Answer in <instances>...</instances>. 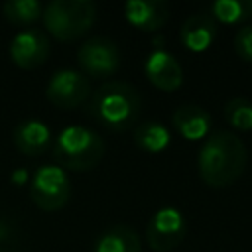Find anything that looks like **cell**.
<instances>
[{"label":"cell","mask_w":252,"mask_h":252,"mask_svg":"<svg viewBox=\"0 0 252 252\" xmlns=\"http://www.w3.org/2000/svg\"><path fill=\"white\" fill-rule=\"evenodd\" d=\"M246 161L248 154L242 140L230 130H215L199 148L197 169L209 187L222 189L244 173Z\"/></svg>","instance_id":"obj_1"},{"label":"cell","mask_w":252,"mask_h":252,"mask_svg":"<svg viewBox=\"0 0 252 252\" xmlns=\"http://www.w3.org/2000/svg\"><path fill=\"white\" fill-rule=\"evenodd\" d=\"M0 252H18V250H0Z\"/></svg>","instance_id":"obj_22"},{"label":"cell","mask_w":252,"mask_h":252,"mask_svg":"<svg viewBox=\"0 0 252 252\" xmlns=\"http://www.w3.org/2000/svg\"><path fill=\"white\" fill-rule=\"evenodd\" d=\"M93 252H142V242L132 226L114 224L94 240Z\"/></svg>","instance_id":"obj_15"},{"label":"cell","mask_w":252,"mask_h":252,"mask_svg":"<svg viewBox=\"0 0 252 252\" xmlns=\"http://www.w3.org/2000/svg\"><path fill=\"white\" fill-rule=\"evenodd\" d=\"M41 20L57 41H75L93 28L96 6L89 0H51L43 8Z\"/></svg>","instance_id":"obj_4"},{"label":"cell","mask_w":252,"mask_h":252,"mask_svg":"<svg viewBox=\"0 0 252 252\" xmlns=\"http://www.w3.org/2000/svg\"><path fill=\"white\" fill-rule=\"evenodd\" d=\"M49 51H51L49 37L43 32L33 30V28L18 32L12 39V43H10L12 63L18 69H24V71L39 69L47 61Z\"/></svg>","instance_id":"obj_9"},{"label":"cell","mask_w":252,"mask_h":252,"mask_svg":"<svg viewBox=\"0 0 252 252\" xmlns=\"http://www.w3.org/2000/svg\"><path fill=\"white\" fill-rule=\"evenodd\" d=\"M146 79L159 91L173 93L183 85V69L179 61L165 49H154L144 61Z\"/></svg>","instance_id":"obj_10"},{"label":"cell","mask_w":252,"mask_h":252,"mask_svg":"<svg viewBox=\"0 0 252 252\" xmlns=\"http://www.w3.org/2000/svg\"><path fill=\"white\" fill-rule=\"evenodd\" d=\"M234 51L242 61L252 63V24L242 26L236 32V35H234Z\"/></svg>","instance_id":"obj_20"},{"label":"cell","mask_w":252,"mask_h":252,"mask_svg":"<svg viewBox=\"0 0 252 252\" xmlns=\"http://www.w3.org/2000/svg\"><path fill=\"white\" fill-rule=\"evenodd\" d=\"M171 126L187 142H201L211 134L213 118L199 104H181L171 114Z\"/></svg>","instance_id":"obj_13"},{"label":"cell","mask_w":252,"mask_h":252,"mask_svg":"<svg viewBox=\"0 0 252 252\" xmlns=\"http://www.w3.org/2000/svg\"><path fill=\"white\" fill-rule=\"evenodd\" d=\"M51 144H53V134L49 126L41 120L28 118L18 122V126L14 128V146L24 156L35 158L43 154Z\"/></svg>","instance_id":"obj_14"},{"label":"cell","mask_w":252,"mask_h":252,"mask_svg":"<svg viewBox=\"0 0 252 252\" xmlns=\"http://www.w3.org/2000/svg\"><path fill=\"white\" fill-rule=\"evenodd\" d=\"M209 14L220 24H242L252 18V0H217L211 4Z\"/></svg>","instance_id":"obj_17"},{"label":"cell","mask_w":252,"mask_h":252,"mask_svg":"<svg viewBox=\"0 0 252 252\" xmlns=\"http://www.w3.org/2000/svg\"><path fill=\"white\" fill-rule=\"evenodd\" d=\"M142 112L138 89L122 81L102 83L87 100V114L110 132L130 130Z\"/></svg>","instance_id":"obj_2"},{"label":"cell","mask_w":252,"mask_h":252,"mask_svg":"<svg viewBox=\"0 0 252 252\" xmlns=\"http://www.w3.org/2000/svg\"><path fill=\"white\" fill-rule=\"evenodd\" d=\"M12 236H14V226H12V222H10L8 219L0 217V242L10 240Z\"/></svg>","instance_id":"obj_21"},{"label":"cell","mask_w":252,"mask_h":252,"mask_svg":"<svg viewBox=\"0 0 252 252\" xmlns=\"http://www.w3.org/2000/svg\"><path fill=\"white\" fill-rule=\"evenodd\" d=\"M224 120L238 132H252V102L244 96H234L224 104Z\"/></svg>","instance_id":"obj_19"},{"label":"cell","mask_w":252,"mask_h":252,"mask_svg":"<svg viewBox=\"0 0 252 252\" xmlns=\"http://www.w3.org/2000/svg\"><path fill=\"white\" fill-rule=\"evenodd\" d=\"M124 18L140 32H158L169 20V4L163 0H128Z\"/></svg>","instance_id":"obj_11"},{"label":"cell","mask_w":252,"mask_h":252,"mask_svg":"<svg viewBox=\"0 0 252 252\" xmlns=\"http://www.w3.org/2000/svg\"><path fill=\"white\" fill-rule=\"evenodd\" d=\"M104 156L102 138L79 124L65 126L53 140V159L65 171H87L100 163Z\"/></svg>","instance_id":"obj_3"},{"label":"cell","mask_w":252,"mask_h":252,"mask_svg":"<svg viewBox=\"0 0 252 252\" xmlns=\"http://www.w3.org/2000/svg\"><path fill=\"white\" fill-rule=\"evenodd\" d=\"M185 217L175 207L158 209L148 226H146V242L154 252H169L177 248L185 238Z\"/></svg>","instance_id":"obj_8"},{"label":"cell","mask_w":252,"mask_h":252,"mask_svg":"<svg viewBox=\"0 0 252 252\" xmlns=\"http://www.w3.org/2000/svg\"><path fill=\"white\" fill-rule=\"evenodd\" d=\"M2 14L14 26H30L43 16V6L37 0H10L2 6Z\"/></svg>","instance_id":"obj_18"},{"label":"cell","mask_w":252,"mask_h":252,"mask_svg":"<svg viewBox=\"0 0 252 252\" xmlns=\"http://www.w3.org/2000/svg\"><path fill=\"white\" fill-rule=\"evenodd\" d=\"M120 49L104 35L85 39L77 51V63L87 79H108L120 69Z\"/></svg>","instance_id":"obj_6"},{"label":"cell","mask_w":252,"mask_h":252,"mask_svg":"<svg viewBox=\"0 0 252 252\" xmlns=\"http://www.w3.org/2000/svg\"><path fill=\"white\" fill-rule=\"evenodd\" d=\"M169 130L156 120H146L134 128V142L148 154H159L169 146Z\"/></svg>","instance_id":"obj_16"},{"label":"cell","mask_w":252,"mask_h":252,"mask_svg":"<svg viewBox=\"0 0 252 252\" xmlns=\"http://www.w3.org/2000/svg\"><path fill=\"white\" fill-rule=\"evenodd\" d=\"M217 37V22L209 12H197L183 20L179 28V41L187 51L203 53Z\"/></svg>","instance_id":"obj_12"},{"label":"cell","mask_w":252,"mask_h":252,"mask_svg":"<svg viewBox=\"0 0 252 252\" xmlns=\"http://www.w3.org/2000/svg\"><path fill=\"white\" fill-rule=\"evenodd\" d=\"M91 81L75 69H59L51 75L45 87V98L63 110L77 108L91 98Z\"/></svg>","instance_id":"obj_7"},{"label":"cell","mask_w":252,"mask_h":252,"mask_svg":"<svg viewBox=\"0 0 252 252\" xmlns=\"http://www.w3.org/2000/svg\"><path fill=\"white\" fill-rule=\"evenodd\" d=\"M71 179L65 169L55 163H47L35 169L30 183V197L41 211L53 213L63 209L71 199Z\"/></svg>","instance_id":"obj_5"}]
</instances>
